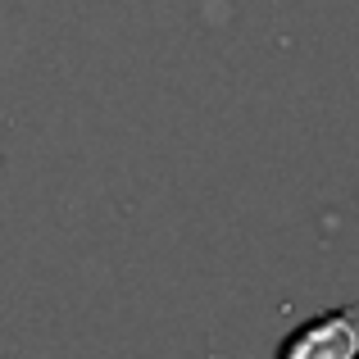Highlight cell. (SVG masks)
<instances>
[{
  "instance_id": "obj_1",
  "label": "cell",
  "mask_w": 359,
  "mask_h": 359,
  "mask_svg": "<svg viewBox=\"0 0 359 359\" xmlns=\"http://www.w3.org/2000/svg\"><path fill=\"white\" fill-rule=\"evenodd\" d=\"M287 359H359V305H341L332 314H318L282 341Z\"/></svg>"
}]
</instances>
